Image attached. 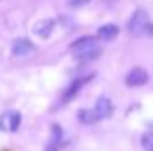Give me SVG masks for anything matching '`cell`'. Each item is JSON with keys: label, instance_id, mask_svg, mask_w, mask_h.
I'll return each mask as SVG.
<instances>
[{"label": "cell", "instance_id": "52a82bcc", "mask_svg": "<svg viewBox=\"0 0 153 151\" xmlns=\"http://www.w3.org/2000/svg\"><path fill=\"white\" fill-rule=\"evenodd\" d=\"M53 25H55V21L53 20H39L38 23L34 25V34L41 39H46L50 34H52V30H53Z\"/></svg>", "mask_w": 153, "mask_h": 151}, {"label": "cell", "instance_id": "277c9868", "mask_svg": "<svg viewBox=\"0 0 153 151\" xmlns=\"http://www.w3.org/2000/svg\"><path fill=\"white\" fill-rule=\"evenodd\" d=\"M93 110H94L96 117H98V121H100V119L111 117V115H112V110H114V107H112V101H111L107 96H100V98L96 100V105H94Z\"/></svg>", "mask_w": 153, "mask_h": 151}, {"label": "cell", "instance_id": "8fae6325", "mask_svg": "<svg viewBox=\"0 0 153 151\" xmlns=\"http://www.w3.org/2000/svg\"><path fill=\"white\" fill-rule=\"evenodd\" d=\"M66 2H68V5H70V7L78 9V7H84V5H87L91 0H66Z\"/></svg>", "mask_w": 153, "mask_h": 151}, {"label": "cell", "instance_id": "7a4b0ae2", "mask_svg": "<svg viewBox=\"0 0 153 151\" xmlns=\"http://www.w3.org/2000/svg\"><path fill=\"white\" fill-rule=\"evenodd\" d=\"M128 32L134 38H143V36H153V23L146 11L139 9L134 13L128 23Z\"/></svg>", "mask_w": 153, "mask_h": 151}, {"label": "cell", "instance_id": "ba28073f", "mask_svg": "<svg viewBox=\"0 0 153 151\" xmlns=\"http://www.w3.org/2000/svg\"><path fill=\"white\" fill-rule=\"evenodd\" d=\"M119 34V27L117 25H112V23H107V25H102L98 29V39L100 41H114Z\"/></svg>", "mask_w": 153, "mask_h": 151}, {"label": "cell", "instance_id": "9c48e42d", "mask_svg": "<svg viewBox=\"0 0 153 151\" xmlns=\"http://www.w3.org/2000/svg\"><path fill=\"white\" fill-rule=\"evenodd\" d=\"M78 119H80V123H84V124H93V123L98 121L94 110H91V109H82V110H78Z\"/></svg>", "mask_w": 153, "mask_h": 151}, {"label": "cell", "instance_id": "30bf717a", "mask_svg": "<svg viewBox=\"0 0 153 151\" xmlns=\"http://www.w3.org/2000/svg\"><path fill=\"white\" fill-rule=\"evenodd\" d=\"M143 148L146 151H153V132H146L143 135V141H141Z\"/></svg>", "mask_w": 153, "mask_h": 151}, {"label": "cell", "instance_id": "6da1fadb", "mask_svg": "<svg viewBox=\"0 0 153 151\" xmlns=\"http://www.w3.org/2000/svg\"><path fill=\"white\" fill-rule=\"evenodd\" d=\"M71 53L80 61H94L102 55V48L98 44V39L93 36H84L71 43Z\"/></svg>", "mask_w": 153, "mask_h": 151}, {"label": "cell", "instance_id": "7c38bea8", "mask_svg": "<svg viewBox=\"0 0 153 151\" xmlns=\"http://www.w3.org/2000/svg\"><path fill=\"white\" fill-rule=\"evenodd\" d=\"M103 2H109V4H114L116 0H103Z\"/></svg>", "mask_w": 153, "mask_h": 151}, {"label": "cell", "instance_id": "5b68a950", "mask_svg": "<svg viewBox=\"0 0 153 151\" xmlns=\"http://www.w3.org/2000/svg\"><path fill=\"white\" fill-rule=\"evenodd\" d=\"M146 82H148V73L143 68H134L126 75V85H130V87H141Z\"/></svg>", "mask_w": 153, "mask_h": 151}, {"label": "cell", "instance_id": "3957f363", "mask_svg": "<svg viewBox=\"0 0 153 151\" xmlns=\"http://www.w3.org/2000/svg\"><path fill=\"white\" fill-rule=\"evenodd\" d=\"M20 123H22V115L14 110L4 112L0 115V130L2 132H16Z\"/></svg>", "mask_w": 153, "mask_h": 151}, {"label": "cell", "instance_id": "8992f818", "mask_svg": "<svg viewBox=\"0 0 153 151\" xmlns=\"http://www.w3.org/2000/svg\"><path fill=\"white\" fill-rule=\"evenodd\" d=\"M32 52H34V44L29 39L22 38V39H16L13 43V55L14 57H27Z\"/></svg>", "mask_w": 153, "mask_h": 151}]
</instances>
